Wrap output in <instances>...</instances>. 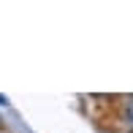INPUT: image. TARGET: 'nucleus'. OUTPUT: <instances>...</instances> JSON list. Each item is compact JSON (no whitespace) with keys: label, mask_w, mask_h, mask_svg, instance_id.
<instances>
[{"label":"nucleus","mask_w":133,"mask_h":133,"mask_svg":"<svg viewBox=\"0 0 133 133\" xmlns=\"http://www.w3.org/2000/svg\"><path fill=\"white\" fill-rule=\"evenodd\" d=\"M119 117H122V125L133 130V95L122 101V109H119Z\"/></svg>","instance_id":"f257e3e1"}]
</instances>
